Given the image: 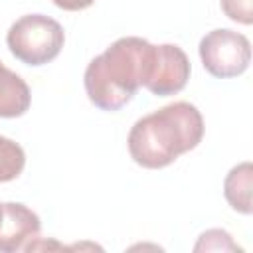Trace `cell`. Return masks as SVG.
I'll use <instances>...</instances> for the list:
<instances>
[{"mask_svg": "<svg viewBox=\"0 0 253 253\" xmlns=\"http://www.w3.org/2000/svg\"><path fill=\"white\" fill-rule=\"evenodd\" d=\"M204 117L188 101L170 103L142 119L128 132L130 158L142 168H166L204 138Z\"/></svg>", "mask_w": 253, "mask_h": 253, "instance_id": "cell-1", "label": "cell"}, {"mask_svg": "<svg viewBox=\"0 0 253 253\" xmlns=\"http://www.w3.org/2000/svg\"><path fill=\"white\" fill-rule=\"evenodd\" d=\"M152 43L138 36H125L93 57L85 69L83 83L89 101L101 111L123 109L142 87Z\"/></svg>", "mask_w": 253, "mask_h": 253, "instance_id": "cell-2", "label": "cell"}, {"mask_svg": "<svg viewBox=\"0 0 253 253\" xmlns=\"http://www.w3.org/2000/svg\"><path fill=\"white\" fill-rule=\"evenodd\" d=\"M63 42L65 34L61 24L43 14H26L18 18L6 34V43L12 55L34 67L53 61L59 55Z\"/></svg>", "mask_w": 253, "mask_h": 253, "instance_id": "cell-3", "label": "cell"}, {"mask_svg": "<svg viewBox=\"0 0 253 253\" xmlns=\"http://www.w3.org/2000/svg\"><path fill=\"white\" fill-rule=\"evenodd\" d=\"M200 59L206 71L217 79L241 75L251 61L249 40L233 30L217 28L200 40Z\"/></svg>", "mask_w": 253, "mask_h": 253, "instance_id": "cell-4", "label": "cell"}, {"mask_svg": "<svg viewBox=\"0 0 253 253\" xmlns=\"http://www.w3.org/2000/svg\"><path fill=\"white\" fill-rule=\"evenodd\" d=\"M190 59L186 51L174 43L152 45L148 71L142 87H146L152 95L166 97L180 93L190 79Z\"/></svg>", "mask_w": 253, "mask_h": 253, "instance_id": "cell-5", "label": "cell"}, {"mask_svg": "<svg viewBox=\"0 0 253 253\" xmlns=\"http://www.w3.org/2000/svg\"><path fill=\"white\" fill-rule=\"evenodd\" d=\"M42 221L36 211L18 202L2 204L0 211V251L16 253L32 245L40 237Z\"/></svg>", "mask_w": 253, "mask_h": 253, "instance_id": "cell-6", "label": "cell"}, {"mask_svg": "<svg viewBox=\"0 0 253 253\" xmlns=\"http://www.w3.org/2000/svg\"><path fill=\"white\" fill-rule=\"evenodd\" d=\"M30 103H32V93L28 83L0 61V117L2 119L22 117L30 109Z\"/></svg>", "mask_w": 253, "mask_h": 253, "instance_id": "cell-7", "label": "cell"}, {"mask_svg": "<svg viewBox=\"0 0 253 253\" xmlns=\"http://www.w3.org/2000/svg\"><path fill=\"white\" fill-rule=\"evenodd\" d=\"M251 186H253V166L251 162H241L229 170L223 182V196L227 204L239 211L249 215L253 211L251 206Z\"/></svg>", "mask_w": 253, "mask_h": 253, "instance_id": "cell-8", "label": "cell"}, {"mask_svg": "<svg viewBox=\"0 0 253 253\" xmlns=\"http://www.w3.org/2000/svg\"><path fill=\"white\" fill-rule=\"evenodd\" d=\"M26 166V152L24 148L0 134V182L16 180Z\"/></svg>", "mask_w": 253, "mask_h": 253, "instance_id": "cell-9", "label": "cell"}, {"mask_svg": "<svg viewBox=\"0 0 253 253\" xmlns=\"http://www.w3.org/2000/svg\"><path fill=\"white\" fill-rule=\"evenodd\" d=\"M196 251H202V249H206V251H239V247L233 243V239H231V235L227 233V231H223V229H210V231H206V233H202L200 235V241L196 243V247H194Z\"/></svg>", "mask_w": 253, "mask_h": 253, "instance_id": "cell-10", "label": "cell"}, {"mask_svg": "<svg viewBox=\"0 0 253 253\" xmlns=\"http://www.w3.org/2000/svg\"><path fill=\"white\" fill-rule=\"evenodd\" d=\"M223 14L243 26L253 24V0H221Z\"/></svg>", "mask_w": 253, "mask_h": 253, "instance_id": "cell-11", "label": "cell"}, {"mask_svg": "<svg viewBox=\"0 0 253 253\" xmlns=\"http://www.w3.org/2000/svg\"><path fill=\"white\" fill-rule=\"evenodd\" d=\"M57 8L61 10H67V12H79V10H85L89 8L95 0H51Z\"/></svg>", "mask_w": 253, "mask_h": 253, "instance_id": "cell-12", "label": "cell"}, {"mask_svg": "<svg viewBox=\"0 0 253 253\" xmlns=\"http://www.w3.org/2000/svg\"><path fill=\"white\" fill-rule=\"evenodd\" d=\"M0 211H2V204H0Z\"/></svg>", "mask_w": 253, "mask_h": 253, "instance_id": "cell-13", "label": "cell"}]
</instances>
